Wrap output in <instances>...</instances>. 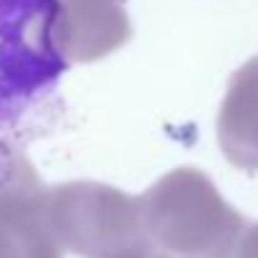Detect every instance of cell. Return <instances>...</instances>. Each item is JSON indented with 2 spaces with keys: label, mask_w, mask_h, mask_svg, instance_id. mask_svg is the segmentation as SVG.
<instances>
[{
  "label": "cell",
  "mask_w": 258,
  "mask_h": 258,
  "mask_svg": "<svg viewBox=\"0 0 258 258\" xmlns=\"http://www.w3.org/2000/svg\"><path fill=\"white\" fill-rule=\"evenodd\" d=\"M143 231L168 258H233L251 226L198 168H175L141 196Z\"/></svg>",
  "instance_id": "cell-1"
},
{
  "label": "cell",
  "mask_w": 258,
  "mask_h": 258,
  "mask_svg": "<svg viewBox=\"0 0 258 258\" xmlns=\"http://www.w3.org/2000/svg\"><path fill=\"white\" fill-rule=\"evenodd\" d=\"M55 23L58 0H0V120L18 118L68 71Z\"/></svg>",
  "instance_id": "cell-2"
},
{
  "label": "cell",
  "mask_w": 258,
  "mask_h": 258,
  "mask_svg": "<svg viewBox=\"0 0 258 258\" xmlns=\"http://www.w3.org/2000/svg\"><path fill=\"white\" fill-rule=\"evenodd\" d=\"M48 223L60 248L81 258H115L146 241L141 196L90 180L48 190Z\"/></svg>",
  "instance_id": "cell-3"
},
{
  "label": "cell",
  "mask_w": 258,
  "mask_h": 258,
  "mask_svg": "<svg viewBox=\"0 0 258 258\" xmlns=\"http://www.w3.org/2000/svg\"><path fill=\"white\" fill-rule=\"evenodd\" d=\"M48 223V188L30 161L0 141V258H60Z\"/></svg>",
  "instance_id": "cell-4"
},
{
  "label": "cell",
  "mask_w": 258,
  "mask_h": 258,
  "mask_svg": "<svg viewBox=\"0 0 258 258\" xmlns=\"http://www.w3.org/2000/svg\"><path fill=\"white\" fill-rule=\"evenodd\" d=\"M125 0H58L55 40L71 63L100 60L131 40Z\"/></svg>",
  "instance_id": "cell-5"
},
{
  "label": "cell",
  "mask_w": 258,
  "mask_h": 258,
  "mask_svg": "<svg viewBox=\"0 0 258 258\" xmlns=\"http://www.w3.org/2000/svg\"><path fill=\"white\" fill-rule=\"evenodd\" d=\"M216 128L226 161L258 173V55L233 73Z\"/></svg>",
  "instance_id": "cell-6"
},
{
  "label": "cell",
  "mask_w": 258,
  "mask_h": 258,
  "mask_svg": "<svg viewBox=\"0 0 258 258\" xmlns=\"http://www.w3.org/2000/svg\"><path fill=\"white\" fill-rule=\"evenodd\" d=\"M233 258H258V223L246 228V233L241 236V243H238Z\"/></svg>",
  "instance_id": "cell-7"
},
{
  "label": "cell",
  "mask_w": 258,
  "mask_h": 258,
  "mask_svg": "<svg viewBox=\"0 0 258 258\" xmlns=\"http://www.w3.org/2000/svg\"><path fill=\"white\" fill-rule=\"evenodd\" d=\"M115 258H168L163 251H158L151 241H148V236H146V241H141V243H136L133 248H128V251H123L120 256Z\"/></svg>",
  "instance_id": "cell-8"
}]
</instances>
